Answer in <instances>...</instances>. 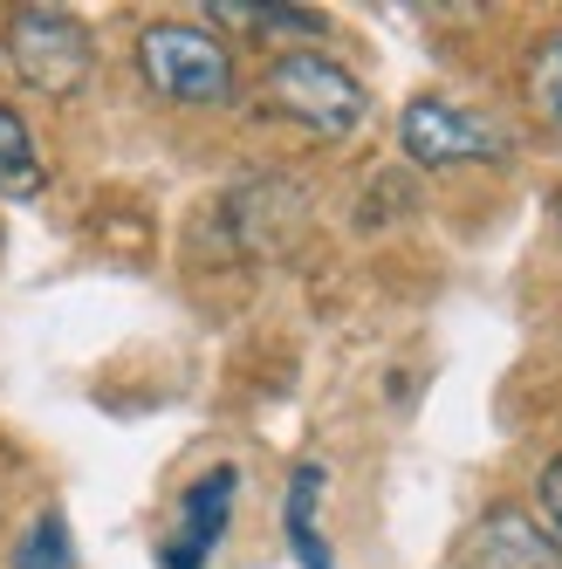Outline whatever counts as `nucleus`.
<instances>
[{"instance_id":"3","label":"nucleus","mask_w":562,"mask_h":569,"mask_svg":"<svg viewBox=\"0 0 562 569\" xmlns=\"http://www.w3.org/2000/svg\"><path fill=\"white\" fill-rule=\"evenodd\" d=\"M8 56H14V76L28 90H42V97L90 90V69H97L90 28L69 8H21L8 21Z\"/></svg>"},{"instance_id":"9","label":"nucleus","mask_w":562,"mask_h":569,"mask_svg":"<svg viewBox=\"0 0 562 569\" xmlns=\"http://www.w3.org/2000/svg\"><path fill=\"white\" fill-rule=\"evenodd\" d=\"M207 14H220L227 28H248V34H295V42L323 34V14H315V8H254V0H213Z\"/></svg>"},{"instance_id":"11","label":"nucleus","mask_w":562,"mask_h":569,"mask_svg":"<svg viewBox=\"0 0 562 569\" xmlns=\"http://www.w3.org/2000/svg\"><path fill=\"white\" fill-rule=\"evenodd\" d=\"M529 103L542 110L549 131H562V28L549 34V42L535 49V62H529Z\"/></svg>"},{"instance_id":"5","label":"nucleus","mask_w":562,"mask_h":569,"mask_svg":"<svg viewBox=\"0 0 562 569\" xmlns=\"http://www.w3.org/2000/svg\"><path fill=\"white\" fill-rule=\"evenodd\" d=\"M233 501H240V473L233 467H207L185 487L172 536L158 542V562H165V569H207L220 536H227V521H233Z\"/></svg>"},{"instance_id":"13","label":"nucleus","mask_w":562,"mask_h":569,"mask_svg":"<svg viewBox=\"0 0 562 569\" xmlns=\"http://www.w3.org/2000/svg\"><path fill=\"white\" fill-rule=\"evenodd\" d=\"M555 213H562V199H555Z\"/></svg>"},{"instance_id":"2","label":"nucleus","mask_w":562,"mask_h":569,"mask_svg":"<svg viewBox=\"0 0 562 569\" xmlns=\"http://www.w3.org/2000/svg\"><path fill=\"white\" fill-rule=\"evenodd\" d=\"M138 76L165 103H227L240 83L233 49L213 28H192V21H151L138 34Z\"/></svg>"},{"instance_id":"8","label":"nucleus","mask_w":562,"mask_h":569,"mask_svg":"<svg viewBox=\"0 0 562 569\" xmlns=\"http://www.w3.org/2000/svg\"><path fill=\"white\" fill-rule=\"evenodd\" d=\"M42 186H49V172H42V151H34L21 110L0 103V199H34Z\"/></svg>"},{"instance_id":"7","label":"nucleus","mask_w":562,"mask_h":569,"mask_svg":"<svg viewBox=\"0 0 562 569\" xmlns=\"http://www.w3.org/2000/svg\"><path fill=\"white\" fill-rule=\"evenodd\" d=\"M281 528L302 569H337L330 536H323V467H295L289 473V501H281Z\"/></svg>"},{"instance_id":"10","label":"nucleus","mask_w":562,"mask_h":569,"mask_svg":"<svg viewBox=\"0 0 562 569\" xmlns=\"http://www.w3.org/2000/svg\"><path fill=\"white\" fill-rule=\"evenodd\" d=\"M14 569H76V542H69L62 508H42L28 521V536L14 542Z\"/></svg>"},{"instance_id":"6","label":"nucleus","mask_w":562,"mask_h":569,"mask_svg":"<svg viewBox=\"0 0 562 569\" xmlns=\"http://www.w3.org/2000/svg\"><path fill=\"white\" fill-rule=\"evenodd\" d=\"M460 569H562V549L542 536V521L529 508H488L466 542H460Z\"/></svg>"},{"instance_id":"1","label":"nucleus","mask_w":562,"mask_h":569,"mask_svg":"<svg viewBox=\"0 0 562 569\" xmlns=\"http://www.w3.org/2000/svg\"><path fill=\"white\" fill-rule=\"evenodd\" d=\"M261 110L281 117V124H295V131H309V138H350L371 117V97L343 62L315 56V49H289L261 76Z\"/></svg>"},{"instance_id":"12","label":"nucleus","mask_w":562,"mask_h":569,"mask_svg":"<svg viewBox=\"0 0 562 569\" xmlns=\"http://www.w3.org/2000/svg\"><path fill=\"white\" fill-rule=\"evenodd\" d=\"M535 521H542V536L562 549V453L542 467V480H535Z\"/></svg>"},{"instance_id":"4","label":"nucleus","mask_w":562,"mask_h":569,"mask_svg":"<svg viewBox=\"0 0 562 569\" xmlns=\"http://www.w3.org/2000/svg\"><path fill=\"white\" fill-rule=\"evenodd\" d=\"M398 144H405L412 166L439 172V166H494L508 158V131L494 117H480L453 97H412L398 117Z\"/></svg>"}]
</instances>
